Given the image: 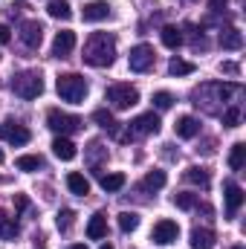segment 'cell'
<instances>
[{
    "label": "cell",
    "instance_id": "41",
    "mask_svg": "<svg viewBox=\"0 0 246 249\" xmlns=\"http://www.w3.org/2000/svg\"><path fill=\"white\" fill-rule=\"evenodd\" d=\"M99 249H116V247H113V244H102Z\"/></svg>",
    "mask_w": 246,
    "mask_h": 249
},
{
    "label": "cell",
    "instance_id": "26",
    "mask_svg": "<svg viewBox=\"0 0 246 249\" xmlns=\"http://www.w3.org/2000/svg\"><path fill=\"white\" fill-rule=\"evenodd\" d=\"M18 171H38V168H44V157H38V154H26V157H18Z\"/></svg>",
    "mask_w": 246,
    "mask_h": 249
},
{
    "label": "cell",
    "instance_id": "9",
    "mask_svg": "<svg viewBox=\"0 0 246 249\" xmlns=\"http://www.w3.org/2000/svg\"><path fill=\"white\" fill-rule=\"evenodd\" d=\"M159 116L151 110V113H142V116H136V119H130L127 122V133L130 136H151V133H159Z\"/></svg>",
    "mask_w": 246,
    "mask_h": 249
},
{
    "label": "cell",
    "instance_id": "13",
    "mask_svg": "<svg viewBox=\"0 0 246 249\" xmlns=\"http://www.w3.org/2000/svg\"><path fill=\"white\" fill-rule=\"evenodd\" d=\"M81 18H84L87 23H99V20H107V18H110V3H107V0H93V3H87V6H84Z\"/></svg>",
    "mask_w": 246,
    "mask_h": 249
},
{
    "label": "cell",
    "instance_id": "2",
    "mask_svg": "<svg viewBox=\"0 0 246 249\" xmlns=\"http://www.w3.org/2000/svg\"><path fill=\"white\" fill-rule=\"evenodd\" d=\"M238 90V84H223V81H209V84H200L194 93H191V99H194V105L197 107H203L206 113H217V107H214V102H226L232 93Z\"/></svg>",
    "mask_w": 246,
    "mask_h": 249
},
{
    "label": "cell",
    "instance_id": "4",
    "mask_svg": "<svg viewBox=\"0 0 246 249\" xmlns=\"http://www.w3.org/2000/svg\"><path fill=\"white\" fill-rule=\"evenodd\" d=\"M9 87H12V93L20 96V99H38V96L44 93V78H41V72H35V70H23V72L12 75Z\"/></svg>",
    "mask_w": 246,
    "mask_h": 249
},
{
    "label": "cell",
    "instance_id": "6",
    "mask_svg": "<svg viewBox=\"0 0 246 249\" xmlns=\"http://www.w3.org/2000/svg\"><path fill=\"white\" fill-rule=\"evenodd\" d=\"M47 124H50V130H55L58 136H70V133H75V130H81V119L78 116H72V113H64V110H50L47 113Z\"/></svg>",
    "mask_w": 246,
    "mask_h": 249
},
{
    "label": "cell",
    "instance_id": "38",
    "mask_svg": "<svg viewBox=\"0 0 246 249\" xmlns=\"http://www.w3.org/2000/svg\"><path fill=\"white\" fill-rule=\"evenodd\" d=\"M238 70H241V67H238L235 61H226V64H223V72H229V75H238Z\"/></svg>",
    "mask_w": 246,
    "mask_h": 249
},
{
    "label": "cell",
    "instance_id": "20",
    "mask_svg": "<svg viewBox=\"0 0 246 249\" xmlns=\"http://www.w3.org/2000/svg\"><path fill=\"white\" fill-rule=\"evenodd\" d=\"M67 188H70L72 194H78V197H87V194H90V180H87L84 174L72 171V174H67Z\"/></svg>",
    "mask_w": 246,
    "mask_h": 249
},
{
    "label": "cell",
    "instance_id": "16",
    "mask_svg": "<svg viewBox=\"0 0 246 249\" xmlns=\"http://www.w3.org/2000/svg\"><path fill=\"white\" fill-rule=\"evenodd\" d=\"M174 130H177L180 139H194V136L200 133V122H197L194 116H180L177 124H174Z\"/></svg>",
    "mask_w": 246,
    "mask_h": 249
},
{
    "label": "cell",
    "instance_id": "28",
    "mask_svg": "<svg viewBox=\"0 0 246 249\" xmlns=\"http://www.w3.org/2000/svg\"><path fill=\"white\" fill-rule=\"evenodd\" d=\"M168 72H171V75H191V72H194V64L183 61V58H171V64H168Z\"/></svg>",
    "mask_w": 246,
    "mask_h": 249
},
{
    "label": "cell",
    "instance_id": "3",
    "mask_svg": "<svg viewBox=\"0 0 246 249\" xmlns=\"http://www.w3.org/2000/svg\"><path fill=\"white\" fill-rule=\"evenodd\" d=\"M55 90H58V96H61L64 102H70V105H81L84 99H87V81H84V75H78V72H64L55 78Z\"/></svg>",
    "mask_w": 246,
    "mask_h": 249
},
{
    "label": "cell",
    "instance_id": "18",
    "mask_svg": "<svg viewBox=\"0 0 246 249\" xmlns=\"http://www.w3.org/2000/svg\"><path fill=\"white\" fill-rule=\"evenodd\" d=\"M53 154L58 157V160H64V162H70V160H75V145L67 139V136H55V142H53Z\"/></svg>",
    "mask_w": 246,
    "mask_h": 249
},
{
    "label": "cell",
    "instance_id": "34",
    "mask_svg": "<svg viewBox=\"0 0 246 249\" xmlns=\"http://www.w3.org/2000/svg\"><path fill=\"white\" fill-rule=\"evenodd\" d=\"M72 220H75V212H72V209H64V212H58V220H55V223H58L61 232H67V229L72 226Z\"/></svg>",
    "mask_w": 246,
    "mask_h": 249
},
{
    "label": "cell",
    "instance_id": "15",
    "mask_svg": "<svg viewBox=\"0 0 246 249\" xmlns=\"http://www.w3.org/2000/svg\"><path fill=\"white\" fill-rule=\"evenodd\" d=\"M217 235L211 229H194L191 232V249H214Z\"/></svg>",
    "mask_w": 246,
    "mask_h": 249
},
{
    "label": "cell",
    "instance_id": "30",
    "mask_svg": "<svg viewBox=\"0 0 246 249\" xmlns=\"http://www.w3.org/2000/svg\"><path fill=\"white\" fill-rule=\"evenodd\" d=\"M174 206L177 209H194L197 206V194H191V191H180V194H174Z\"/></svg>",
    "mask_w": 246,
    "mask_h": 249
},
{
    "label": "cell",
    "instance_id": "40",
    "mask_svg": "<svg viewBox=\"0 0 246 249\" xmlns=\"http://www.w3.org/2000/svg\"><path fill=\"white\" fill-rule=\"evenodd\" d=\"M70 249H87V244H72Z\"/></svg>",
    "mask_w": 246,
    "mask_h": 249
},
{
    "label": "cell",
    "instance_id": "31",
    "mask_svg": "<svg viewBox=\"0 0 246 249\" xmlns=\"http://www.w3.org/2000/svg\"><path fill=\"white\" fill-rule=\"evenodd\" d=\"M93 119L99 122V127H105V130H116V119H113V113H110V110H96V113H93Z\"/></svg>",
    "mask_w": 246,
    "mask_h": 249
},
{
    "label": "cell",
    "instance_id": "33",
    "mask_svg": "<svg viewBox=\"0 0 246 249\" xmlns=\"http://www.w3.org/2000/svg\"><path fill=\"white\" fill-rule=\"evenodd\" d=\"M154 105H157V110H168L174 105V96L165 93V90H159V93H154Z\"/></svg>",
    "mask_w": 246,
    "mask_h": 249
},
{
    "label": "cell",
    "instance_id": "27",
    "mask_svg": "<svg viewBox=\"0 0 246 249\" xmlns=\"http://www.w3.org/2000/svg\"><path fill=\"white\" fill-rule=\"evenodd\" d=\"M162 44H165L168 50H177V47L183 44V32H180L177 26H162Z\"/></svg>",
    "mask_w": 246,
    "mask_h": 249
},
{
    "label": "cell",
    "instance_id": "42",
    "mask_svg": "<svg viewBox=\"0 0 246 249\" xmlns=\"http://www.w3.org/2000/svg\"><path fill=\"white\" fill-rule=\"evenodd\" d=\"M0 162H3V151H0Z\"/></svg>",
    "mask_w": 246,
    "mask_h": 249
},
{
    "label": "cell",
    "instance_id": "29",
    "mask_svg": "<svg viewBox=\"0 0 246 249\" xmlns=\"http://www.w3.org/2000/svg\"><path fill=\"white\" fill-rule=\"evenodd\" d=\"M119 229H122V232L139 229V214H136V212H122V214H119Z\"/></svg>",
    "mask_w": 246,
    "mask_h": 249
},
{
    "label": "cell",
    "instance_id": "25",
    "mask_svg": "<svg viewBox=\"0 0 246 249\" xmlns=\"http://www.w3.org/2000/svg\"><path fill=\"white\" fill-rule=\"evenodd\" d=\"M246 165V145L244 142H235L232 145V154H229V168L232 171H241Z\"/></svg>",
    "mask_w": 246,
    "mask_h": 249
},
{
    "label": "cell",
    "instance_id": "35",
    "mask_svg": "<svg viewBox=\"0 0 246 249\" xmlns=\"http://www.w3.org/2000/svg\"><path fill=\"white\" fill-rule=\"evenodd\" d=\"M238 122H241V107H229L223 113V124L226 127H238Z\"/></svg>",
    "mask_w": 246,
    "mask_h": 249
},
{
    "label": "cell",
    "instance_id": "24",
    "mask_svg": "<svg viewBox=\"0 0 246 249\" xmlns=\"http://www.w3.org/2000/svg\"><path fill=\"white\" fill-rule=\"evenodd\" d=\"M47 12H50V18H55V20H70V18H72V6H70L67 0H50Z\"/></svg>",
    "mask_w": 246,
    "mask_h": 249
},
{
    "label": "cell",
    "instance_id": "44",
    "mask_svg": "<svg viewBox=\"0 0 246 249\" xmlns=\"http://www.w3.org/2000/svg\"><path fill=\"white\" fill-rule=\"evenodd\" d=\"M0 58H3V55H0Z\"/></svg>",
    "mask_w": 246,
    "mask_h": 249
},
{
    "label": "cell",
    "instance_id": "12",
    "mask_svg": "<svg viewBox=\"0 0 246 249\" xmlns=\"http://www.w3.org/2000/svg\"><path fill=\"white\" fill-rule=\"evenodd\" d=\"M223 191H226V214L235 217L238 209L244 206V188L238 186L235 180H226V183H223Z\"/></svg>",
    "mask_w": 246,
    "mask_h": 249
},
{
    "label": "cell",
    "instance_id": "43",
    "mask_svg": "<svg viewBox=\"0 0 246 249\" xmlns=\"http://www.w3.org/2000/svg\"><path fill=\"white\" fill-rule=\"evenodd\" d=\"M232 249H244V247H232Z\"/></svg>",
    "mask_w": 246,
    "mask_h": 249
},
{
    "label": "cell",
    "instance_id": "19",
    "mask_svg": "<svg viewBox=\"0 0 246 249\" xmlns=\"http://www.w3.org/2000/svg\"><path fill=\"white\" fill-rule=\"evenodd\" d=\"M220 47H223V50H241V47H244V35H241V29L226 26V29L220 32Z\"/></svg>",
    "mask_w": 246,
    "mask_h": 249
},
{
    "label": "cell",
    "instance_id": "1",
    "mask_svg": "<svg viewBox=\"0 0 246 249\" xmlns=\"http://www.w3.org/2000/svg\"><path fill=\"white\" fill-rule=\"evenodd\" d=\"M116 61V35L93 32L84 44V64L90 67H110Z\"/></svg>",
    "mask_w": 246,
    "mask_h": 249
},
{
    "label": "cell",
    "instance_id": "14",
    "mask_svg": "<svg viewBox=\"0 0 246 249\" xmlns=\"http://www.w3.org/2000/svg\"><path fill=\"white\" fill-rule=\"evenodd\" d=\"M72 50H75V32H70V29L58 32L55 41H53V55L55 58H67Z\"/></svg>",
    "mask_w": 246,
    "mask_h": 249
},
{
    "label": "cell",
    "instance_id": "37",
    "mask_svg": "<svg viewBox=\"0 0 246 249\" xmlns=\"http://www.w3.org/2000/svg\"><path fill=\"white\" fill-rule=\"evenodd\" d=\"M209 9L211 12H223L226 9V0H209Z\"/></svg>",
    "mask_w": 246,
    "mask_h": 249
},
{
    "label": "cell",
    "instance_id": "36",
    "mask_svg": "<svg viewBox=\"0 0 246 249\" xmlns=\"http://www.w3.org/2000/svg\"><path fill=\"white\" fill-rule=\"evenodd\" d=\"M9 41H12V29L0 23V44H9Z\"/></svg>",
    "mask_w": 246,
    "mask_h": 249
},
{
    "label": "cell",
    "instance_id": "23",
    "mask_svg": "<svg viewBox=\"0 0 246 249\" xmlns=\"http://www.w3.org/2000/svg\"><path fill=\"white\" fill-rule=\"evenodd\" d=\"M99 174V183H102V188L105 191H119V188H124V183H127V177L124 174H102V171H96Z\"/></svg>",
    "mask_w": 246,
    "mask_h": 249
},
{
    "label": "cell",
    "instance_id": "10",
    "mask_svg": "<svg viewBox=\"0 0 246 249\" xmlns=\"http://www.w3.org/2000/svg\"><path fill=\"white\" fill-rule=\"evenodd\" d=\"M151 238H154L159 247H168V244H174V241L180 238V226H177L174 220H159V223L154 226Z\"/></svg>",
    "mask_w": 246,
    "mask_h": 249
},
{
    "label": "cell",
    "instance_id": "32",
    "mask_svg": "<svg viewBox=\"0 0 246 249\" xmlns=\"http://www.w3.org/2000/svg\"><path fill=\"white\" fill-rule=\"evenodd\" d=\"M165 180H168L165 171H148V174H145V188H154V191H157V188L165 186Z\"/></svg>",
    "mask_w": 246,
    "mask_h": 249
},
{
    "label": "cell",
    "instance_id": "5",
    "mask_svg": "<svg viewBox=\"0 0 246 249\" xmlns=\"http://www.w3.org/2000/svg\"><path fill=\"white\" fill-rule=\"evenodd\" d=\"M107 102H110L116 110H130V107L139 102V90H136L133 84H124V81L110 84V87H107Z\"/></svg>",
    "mask_w": 246,
    "mask_h": 249
},
{
    "label": "cell",
    "instance_id": "21",
    "mask_svg": "<svg viewBox=\"0 0 246 249\" xmlns=\"http://www.w3.org/2000/svg\"><path fill=\"white\" fill-rule=\"evenodd\" d=\"M18 232H20V229H18V220L0 209V238H3V241H12V238H18Z\"/></svg>",
    "mask_w": 246,
    "mask_h": 249
},
{
    "label": "cell",
    "instance_id": "7",
    "mask_svg": "<svg viewBox=\"0 0 246 249\" xmlns=\"http://www.w3.org/2000/svg\"><path fill=\"white\" fill-rule=\"evenodd\" d=\"M0 139L18 148V145H26V142L32 139V133H29V127H26V124L15 122V119H6V122L0 124Z\"/></svg>",
    "mask_w": 246,
    "mask_h": 249
},
{
    "label": "cell",
    "instance_id": "17",
    "mask_svg": "<svg viewBox=\"0 0 246 249\" xmlns=\"http://www.w3.org/2000/svg\"><path fill=\"white\" fill-rule=\"evenodd\" d=\"M105 235H107V217L99 212V214H93L90 223H87V238H90V241H102Z\"/></svg>",
    "mask_w": 246,
    "mask_h": 249
},
{
    "label": "cell",
    "instance_id": "22",
    "mask_svg": "<svg viewBox=\"0 0 246 249\" xmlns=\"http://www.w3.org/2000/svg\"><path fill=\"white\" fill-rule=\"evenodd\" d=\"M185 180H188V183H194V186H200V188H209V186H211L209 171H206V168H200V165L185 168Z\"/></svg>",
    "mask_w": 246,
    "mask_h": 249
},
{
    "label": "cell",
    "instance_id": "8",
    "mask_svg": "<svg viewBox=\"0 0 246 249\" xmlns=\"http://www.w3.org/2000/svg\"><path fill=\"white\" fill-rule=\"evenodd\" d=\"M154 47L151 44H136L133 50H130V55H127V64H130V70L133 72H148L151 67H154Z\"/></svg>",
    "mask_w": 246,
    "mask_h": 249
},
{
    "label": "cell",
    "instance_id": "11",
    "mask_svg": "<svg viewBox=\"0 0 246 249\" xmlns=\"http://www.w3.org/2000/svg\"><path fill=\"white\" fill-rule=\"evenodd\" d=\"M20 41L29 47V50H38L41 41H44V26L38 20H23L20 23Z\"/></svg>",
    "mask_w": 246,
    "mask_h": 249
},
{
    "label": "cell",
    "instance_id": "39",
    "mask_svg": "<svg viewBox=\"0 0 246 249\" xmlns=\"http://www.w3.org/2000/svg\"><path fill=\"white\" fill-rule=\"evenodd\" d=\"M15 206H18V209H20V212H23V209H26V206H29V200H26V197H23V194H18V197H15Z\"/></svg>",
    "mask_w": 246,
    "mask_h": 249
}]
</instances>
